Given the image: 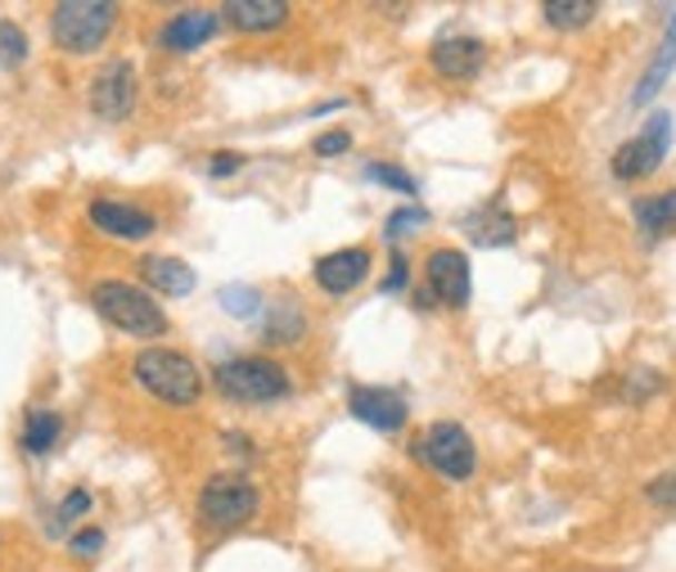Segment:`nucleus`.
Returning <instances> with one entry per match:
<instances>
[{"mask_svg": "<svg viewBox=\"0 0 676 572\" xmlns=\"http://www.w3.org/2000/svg\"><path fill=\"white\" fill-rule=\"evenodd\" d=\"M131 374H136V383H140L153 401H162V405H195V401L203 397V374H199V365H195L190 357L172 352V348H149V352H140L136 365H131Z\"/></svg>", "mask_w": 676, "mask_h": 572, "instance_id": "nucleus-1", "label": "nucleus"}, {"mask_svg": "<svg viewBox=\"0 0 676 572\" xmlns=\"http://www.w3.org/2000/svg\"><path fill=\"white\" fill-rule=\"evenodd\" d=\"M91 307L113 324V330H122V334H131V339H162V334H167L162 307H158L145 289H136V284H127V280H100V284L91 289Z\"/></svg>", "mask_w": 676, "mask_h": 572, "instance_id": "nucleus-2", "label": "nucleus"}, {"mask_svg": "<svg viewBox=\"0 0 676 572\" xmlns=\"http://www.w3.org/2000/svg\"><path fill=\"white\" fill-rule=\"evenodd\" d=\"M113 23H118L113 0H63V6L50 10V37L68 54H96L113 37Z\"/></svg>", "mask_w": 676, "mask_h": 572, "instance_id": "nucleus-3", "label": "nucleus"}, {"mask_svg": "<svg viewBox=\"0 0 676 572\" xmlns=\"http://www.w3.org/2000/svg\"><path fill=\"white\" fill-rule=\"evenodd\" d=\"M212 383H217V392L226 401H243V405H267V401L289 397V370L280 361H267V357L221 361L217 374H212Z\"/></svg>", "mask_w": 676, "mask_h": 572, "instance_id": "nucleus-4", "label": "nucleus"}, {"mask_svg": "<svg viewBox=\"0 0 676 572\" xmlns=\"http://www.w3.org/2000/svg\"><path fill=\"white\" fill-rule=\"evenodd\" d=\"M262 505V492L252 486L243 473H217L203 482V496H199V514L212 532H235L243 528Z\"/></svg>", "mask_w": 676, "mask_h": 572, "instance_id": "nucleus-5", "label": "nucleus"}, {"mask_svg": "<svg viewBox=\"0 0 676 572\" xmlns=\"http://www.w3.org/2000/svg\"><path fill=\"white\" fill-rule=\"evenodd\" d=\"M415 460L429 464V469L443 473V478H451V482H469L474 469H478V446H474V438H469L465 424L438 420L425 438L415 442Z\"/></svg>", "mask_w": 676, "mask_h": 572, "instance_id": "nucleus-6", "label": "nucleus"}, {"mask_svg": "<svg viewBox=\"0 0 676 572\" xmlns=\"http://www.w3.org/2000/svg\"><path fill=\"white\" fill-rule=\"evenodd\" d=\"M672 131H676V118H672V113H654V118L640 127V136H632L627 144H618V153H614V177H618V181H645V177H654V172L663 168L667 149H672Z\"/></svg>", "mask_w": 676, "mask_h": 572, "instance_id": "nucleus-7", "label": "nucleus"}, {"mask_svg": "<svg viewBox=\"0 0 676 572\" xmlns=\"http://www.w3.org/2000/svg\"><path fill=\"white\" fill-rule=\"evenodd\" d=\"M140 100V77L131 59H109L91 77V113L105 122H127Z\"/></svg>", "mask_w": 676, "mask_h": 572, "instance_id": "nucleus-8", "label": "nucleus"}, {"mask_svg": "<svg viewBox=\"0 0 676 572\" xmlns=\"http://www.w3.org/2000/svg\"><path fill=\"white\" fill-rule=\"evenodd\" d=\"M348 411H352V420H361L375 433H397L406 424V415H410V405H406V397L397 388L357 383V388H348Z\"/></svg>", "mask_w": 676, "mask_h": 572, "instance_id": "nucleus-9", "label": "nucleus"}, {"mask_svg": "<svg viewBox=\"0 0 676 572\" xmlns=\"http://www.w3.org/2000/svg\"><path fill=\"white\" fill-rule=\"evenodd\" d=\"M429 63H434V72L447 77V81H469V77L483 72L487 46H483L478 37H469V32H451V37H443V41H434Z\"/></svg>", "mask_w": 676, "mask_h": 572, "instance_id": "nucleus-10", "label": "nucleus"}, {"mask_svg": "<svg viewBox=\"0 0 676 572\" xmlns=\"http://www.w3.org/2000/svg\"><path fill=\"white\" fill-rule=\"evenodd\" d=\"M425 289L443 307H465L469 302V258L460 249H438L425 267Z\"/></svg>", "mask_w": 676, "mask_h": 572, "instance_id": "nucleus-11", "label": "nucleus"}, {"mask_svg": "<svg viewBox=\"0 0 676 572\" xmlns=\"http://www.w3.org/2000/svg\"><path fill=\"white\" fill-rule=\"evenodd\" d=\"M87 217H91L96 230H105V234H113V239H131V243H136V239H149V234L158 230V221H153L145 208L122 203V199H91Z\"/></svg>", "mask_w": 676, "mask_h": 572, "instance_id": "nucleus-12", "label": "nucleus"}, {"mask_svg": "<svg viewBox=\"0 0 676 572\" xmlns=\"http://www.w3.org/2000/svg\"><path fill=\"white\" fill-rule=\"evenodd\" d=\"M366 275H370V253H366V249H338V253H325V258L316 262V284H320L329 298L352 293Z\"/></svg>", "mask_w": 676, "mask_h": 572, "instance_id": "nucleus-13", "label": "nucleus"}, {"mask_svg": "<svg viewBox=\"0 0 676 572\" xmlns=\"http://www.w3.org/2000/svg\"><path fill=\"white\" fill-rule=\"evenodd\" d=\"M217 32H221V14H217V10H181V14L167 19V28H162L158 41H162V50L186 54V50L208 46Z\"/></svg>", "mask_w": 676, "mask_h": 572, "instance_id": "nucleus-14", "label": "nucleus"}, {"mask_svg": "<svg viewBox=\"0 0 676 572\" xmlns=\"http://www.w3.org/2000/svg\"><path fill=\"white\" fill-rule=\"evenodd\" d=\"M460 234L469 239V243H478V249H510V243L519 239V221L505 212V208H478V212H469L465 221H460Z\"/></svg>", "mask_w": 676, "mask_h": 572, "instance_id": "nucleus-15", "label": "nucleus"}, {"mask_svg": "<svg viewBox=\"0 0 676 572\" xmlns=\"http://www.w3.org/2000/svg\"><path fill=\"white\" fill-rule=\"evenodd\" d=\"M136 275L145 280V289L153 293H167V298H186L195 293V271L181 262V258H167V253H145Z\"/></svg>", "mask_w": 676, "mask_h": 572, "instance_id": "nucleus-16", "label": "nucleus"}, {"mask_svg": "<svg viewBox=\"0 0 676 572\" xmlns=\"http://www.w3.org/2000/svg\"><path fill=\"white\" fill-rule=\"evenodd\" d=\"M217 14L235 32H276V28H285L289 6H280V0H226Z\"/></svg>", "mask_w": 676, "mask_h": 572, "instance_id": "nucleus-17", "label": "nucleus"}, {"mask_svg": "<svg viewBox=\"0 0 676 572\" xmlns=\"http://www.w3.org/2000/svg\"><path fill=\"white\" fill-rule=\"evenodd\" d=\"M672 63H676V23L667 28V37H663V46L654 50V59H649V68H645V77L636 81V91H632V104L640 109V104H649L658 91H663V81H667V72H672Z\"/></svg>", "mask_w": 676, "mask_h": 572, "instance_id": "nucleus-18", "label": "nucleus"}, {"mask_svg": "<svg viewBox=\"0 0 676 572\" xmlns=\"http://www.w3.org/2000/svg\"><path fill=\"white\" fill-rule=\"evenodd\" d=\"M302 334H307V315H302V307H298L294 298H285V302H276V307L267 311L262 339H267L271 348H289V343H298Z\"/></svg>", "mask_w": 676, "mask_h": 572, "instance_id": "nucleus-19", "label": "nucleus"}, {"mask_svg": "<svg viewBox=\"0 0 676 572\" xmlns=\"http://www.w3.org/2000/svg\"><path fill=\"white\" fill-rule=\"evenodd\" d=\"M636 225H640L649 239L676 230V190L654 194V199H640V203H636Z\"/></svg>", "mask_w": 676, "mask_h": 572, "instance_id": "nucleus-20", "label": "nucleus"}, {"mask_svg": "<svg viewBox=\"0 0 676 572\" xmlns=\"http://www.w3.org/2000/svg\"><path fill=\"white\" fill-rule=\"evenodd\" d=\"M59 433H63V415H54V411H32L28 424H23V451H28V455H50L54 442H59Z\"/></svg>", "mask_w": 676, "mask_h": 572, "instance_id": "nucleus-21", "label": "nucleus"}, {"mask_svg": "<svg viewBox=\"0 0 676 572\" xmlns=\"http://www.w3.org/2000/svg\"><path fill=\"white\" fill-rule=\"evenodd\" d=\"M541 14H546V23H550V28H559V32H577V28H586L590 19L600 14V6H596V0H546Z\"/></svg>", "mask_w": 676, "mask_h": 572, "instance_id": "nucleus-22", "label": "nucleus"}, {"mask_svg": "<svg viewBox=\"0 0 676 572\" xmlns=\"http://www.w3.org/2000/svg\"><path fill=\"white\" fill-rule=\"evenodd\" d=\"M217 302H221V311L235 315V320H258V315H262V293L252 289V284H226V289L217 293Z\"/></svg>", "mask_w": 676, "mask_h": 572, "instance_id": "nucleus-23", "label": "nucleus"}, {"mask_svg": "<svg viewBox=\"0 0 676 572\" xmlns=\"http://www.w3.org/2000/svg\"><path fill=\"white\" fill-rule=\"evenodd\" d=\"M366 177H370L375 185H384V190H397V194H419V181H415L406 168H397V162H370Z\"/></svg>", "mask_w": 676, "mask_h": 572, "instance_id": "nucleus-24", "label": "nucleus"}, {"mask_svg": "<svg viewBox=\"0 0 676 572\" xmlns=\"http://www.w3.org/2000/svg\"><path fill=\"white\" fill-rule=\"evenodd\" d=\"M87 510H91V492H87V486H72V492L59 501L54 519H50V536H63V528H68L72 519H81Z\"/></svg>", "mask_w": 676, "mask_h": 572, "instance_id": "nucleus-25", "label": "nucleus"}, {"mask_svg": "<svg viewBox=\"0 0 676 572\" xmlns=\"http://www.w3.org/2000/svg\"><path fill=\"white\" fill-rule=\"evenodd\" d=\"M667 388V379L658 374V370H632L627 379H623V397L627 401H649V397H658Z\"/></svg>", "mask_w": 676, "mask_h": 572, "instance_id": "nucleus-26", "label": "nucleus"}, {"mask_svg": "<svg viewBox=\"0 0 676 572\" xmlns=\"http://www.w3.org/2000/svg\"><path fill=\"white\" fill-rule=\"evenodd\" d=\"M28 59V37L19 32V23H0V63H6V68H19Z\"/></svg>", "mask_w": 676, "mask_h": 572, "instance_id": "nucleus-27", "label": "nucleus"}, {"mask_svg": "<svg viewBox=\"0 0 676 572\" xmlns=\"http://www.w3.org/2000/svg\"><path fill=\"white\" fill-rule=\"evenodd\" d=\"M434 217H429V208H397L392 217H388V225H384V234L388 239H401L406 230H425Z\"/></svg>", "mask_w": 676, "mask_h": 572, "instance_id": "nucleus-28", "label": "nucleus"}, {"mask_svg": "<svg viewBox=\"0 0 676 572\" xmlns=\"http://www.w3.org/2000/svg\"><path fill=\"white\" fill-rule=\"evenodd\" d=\"M311 149H316V158H338V153H348V149H352V131L334 127V131L316 136V140H311Z\"/></svg>", "mask_w": 676, "mask_h": 572, "instance_id": "nucleus-29", "label": "nucleus"}, {"mask_svg": "<svg viewBox=\"0 0 676 572\" xmlns=\"http://www.w3.org/2000/svg\"><path fill=\"white\" fill-rule=\"evenodd\" d=\"M645 496H649L658 510H676V473H658V478L645 486Z\"/></svg>", "mask_w": 676, "mask_h": 572, "instance_id": "nucleus-30", "label": "nucleus"}, {"mask_svg": "<svg viewBox=\"0 0 676 572\" xmlns=\"http://www.w3.org/2000/svg\"><path fill=\"white\" fill-rule=\"evenodd\" d=\"M235 172H243V153H235V149H221V153H212V158H208V177L226 181V177H235Z\"/></svg>", "mask_w": 676, "mask_h": 572, "instance_id": "nucleus-31", "label": "nucleus"}, {"mask_svg": "<svg viewBox=\"0 0 676 572\" xmlns=\"http://www.w3.org/2000/svg\"><path fill=\"white\" fill-rule=\"evenodd\" d=\"M68 550L81 554V559H87V554H100V550H105V532H100V528H81L77 536H68Z\"/></svg>", "mask_w": 676, "mask_h": 572, "instance_id": "nucleus-32", "label": "nucleus"}, {"mask_svg": "<svg viewBox=\"0 0 676 572\" xmlns=\"http://www.w3.org/2000/svg\"><path fill=\"white\" fill-rule=\"evenodd\" d=\"M410 284V262H406V253L397 249L392 253V271H388V280H384V293H401Z\"/></svg>", "mask_w": 676, "mask_h": 572, "instance_id": "nucleus-33", "label": "nucleus"}, {"mask_svg": "<svg viewBox=\"0 0 676 572\" xmlns=\"http://www.w3.org/2000/svg\"><path fill=\"white\" fill-rule=\"evenodd\" d=\"M226 446H230V451H243V455L252 451V442H248V438H239V433H226Z\"/></svg>", "mask_w": 676, "mask_h": 572, "instance_id": "nucleus-34", "label": "nucleus"}]
</instances>
